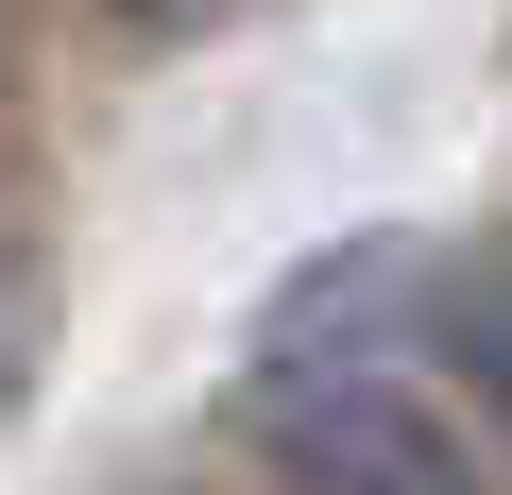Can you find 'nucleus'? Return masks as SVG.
I'll return each mask as SVG.
<instances>
[{
    "label": "nucleus",
    "instance_id": "f257e3e1",
    "mask_svg": "<svg viewBox=\"0 0 512 495\" xmlns=\"http://www.w3.org/2000/svg\"><path fill=\"white\" fill-rule=\"evenodd\" d=\"M239 427H256V461H274L291 495H495L478 444L444 410H410L376 359H274L239 393Z\"/></svg>",
    "mask_w": 512,
    "mask_h": 495
},
{
    "label": "nucleus",
    "instance_id": "f03ea898",
    "mask_svg": "<svg viewBox=\"0 0 512 495\" xmlns=\"http://www.w3.org/2000/svg\"><path fill=\"white\" fill-rule=\"evenodd\" d=\"M427 359L495 410V444H512V222L495 239H461V257L427 274Z\"/></svg>",
    "mask_w": 512,
    "mask_h": 495
},
{
    "label": "nucleus",
    "instance_id": "7ed1b4c3",
    "mask_svg": "<svg viewBox=\"0 0 512 495\" xmlns=\"http://www.w3.org/2000/svg\"><path fill=\"white\" fill-rule=\"evenodd\" d=\"M0 359H18V257H0Z\"/></svg>",
    "mask_w": 512,
    "mask_h": 495
},
{
    "label": "nucleus",
    "instance_id": "20e7f679",
    "mask_svg": "<svg viewBox=\"0 0 512 495\" xmlns=\"http://www.w3.org/2000/svg\"><path fill=\"white\" fill-rule=\"evenodd\" d=\"M120 18H154V35H171V18H205V0H120Z\"/></svg>",
    "mask_w": 512,
    "mask_h": 495
}]
</instances>
